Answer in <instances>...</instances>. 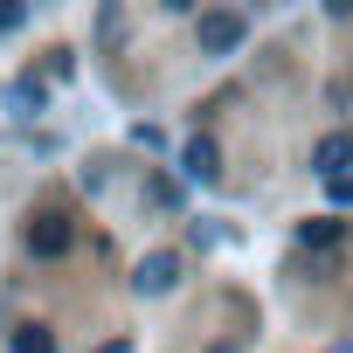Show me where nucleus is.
I'll use <instances>...</instances> for the list:
<instances>
[{"instance_id":"f257e3e1","label":"nucleus","mask_w":353,"mask_h":353,"mask_svg":"<svg viewBox=\"0 0 353 353\" xmlns=\"http://www.w3.org/2000/svg\"><path fill=\"white\" fill-rule=\"evenodd\" d=\"M243 49V14H201V56H236Z\"/></svg>"},{"instance_id":"f03ea898","label":"nucleus","mask_w":353,"mask_h":353,"mask_svg":"<svg viewBox=\"0 0 353 353\" xmlns=\"http://www.w3.org/2000/svg\"><path fill=\"white\" fill-rule=\"evenodd\" d=\"M70 243H77V229H70L63 215H42V222L28 229V250H35V256H63Z\"/></svg>"},{"instance_id":"7ed1b4c3","label":"nucleus","mask_w":353,"mask_h":353,"mask_svg":"<svg viewBox=\"0 0 353 353\" xmlns=\"http://www.w3.org/2000/svg\"><path fill=\"white\" fill-rule=\"evenodd\" d=\"M173 270H181V263L159 250V256H145V263H139V277H132V284H139V291H173Z\"/></svg>"},{"instance_id":"20e7f679","label":"nucleus","mask_w":353,"mask_h":353,"mask_svg":"<svg viewBox=\"0 0 353 353\" xmlns=\"http://www.w3.org/2000/svg\"><path fill=\"white\" fill-rule=\"evenodd\" d=\"M312 159H319V173H339V166L353 159V132H332V139H319V152H312Z\"/></svg>"},{"instance_id":"39448f33","label":"nucleus","mask_w":353,"mask_h":353,"mask_svg":"<svg viewBox=\"0 0 353 353\" xmlns=\"http://www.w3.org/2000/svg\"><path fill=\"white\" fill-rule=\"evenodd\" d=\"M181 166L194 173V181H215V139H194V145L181 152Z\"/></svg>"},{"instance_id":"423d86ee","label":"nucleus","mask_w":353,"mask_h":353,"mask_svg":"<svg viewBox=\"0 0 353 353\" xmlns=\"http://www.w3.org/2000/svg\"><path fill=\"white\" fill-rule=\"evenodd\" d=\"M14 353H56V332L49 325H14Z\"/></svg>"},{"instance_id":"0eeeda50","label":"nucleus","mask_w":353,"mask_h":353,"mask_svg":"<svg viewBox=\"0 0 353 353\" xmlns=\"http://www.w3.org/2000/svg\"><path fill=\"white\" fill-rule=\"evenodd\" d=\"M298 243H305V250H312V243L325 250V243H339V222H325V215H319V222H305V229H298Z\"/></svg>"},{"instance_id":"6e6552de","label":"nucleus","mask_w":353,"mask_h":353,"mask_svg":"<svg viewBox=\"0 0 353 353\" xmlns=\"http://www.w3.org/2000/svg\"><path fill=\"white\" fill-rule=\"evenodd\" d=\"M0 28H21V0H0Z\"/></svg>"},{"instance_id":"1a4fd4ad","label":"nucleus","mask_w":353,"mask_h":353,"mask_svg":"<svg viewBox=\"0 0 353 353\" xmlns=\"http://www.w3.org/2000/svg\"><path fill=\"white\" fill-rule=\"evenodd\" d=\"M208 353H236V346H208Z\"/></svg>"}]
</instances>
